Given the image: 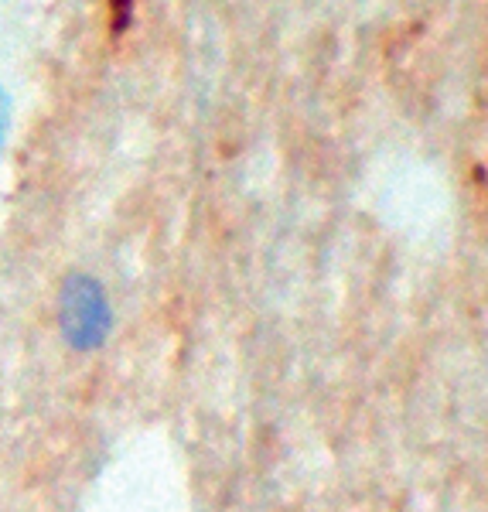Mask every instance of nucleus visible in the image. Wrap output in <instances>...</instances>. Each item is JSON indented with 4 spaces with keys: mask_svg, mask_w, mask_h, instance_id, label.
Returning a JSON list of instances; mask_svg holds the SVG:
<instances>
[{
    "mask_svg": "<svg viewBox=\"0 0 488 512\" xmlns=\"http://www.w3.org/2000/svg\"><path fill=\"white\" fill-rule=\"evenodd\" d=\"M59 321L62 335L72 349L93 352L106 342L113 328L110 301H106L99 280L86 274H72L62 284V304H59Z\"/></svg>",
    "mask_w": 488,
    "mask_h": 512,
    "instance_id": "obj_1",
    "label": "nucleus"
},
{
    "mask_svg": "<svg viewBox=\"0 0 488 512\" xmlns=\"http://www.w3.org/2000/svg\"><path fill=\"white\" fill-rule=\"evenodd\" d=\"M130 7L134 0H113V31H123L130 24Z\"/></svg>",
    "mask_w": 488,
    "mask_h": 512,
    "instance_id": "obj_2",
    "label": "nucleus"
},
{
    "mask_svg": "<svg viewBox=\"0 0 488 512\" xmlns=\"http://www.w3.org/2000/svg\"><path fill=\"white\" fill-rule=\"evenodd\" d=\"M7 127H11V96L0 89V137L7 140Z\"/></svg>",
    "mask_w": 488,
    "mask_h": 512,
    "instance_id": "obj_3",
    "label": "nucleus"
},
{
    "mask_svg": "<svg viewBox=\"0 0 488 512\" xmlns=\"http://www.w3.org/2000/svg\"><path fill=\"white\" fill-rule=\"evenodd\" d=\"M0 147H4V137H0Z\"/></svg>",
    "mask_w": 488,
    "mask_h": 512,
    "instance_id": "obj_4",
    "label": "nucleus"
}]
</instances>
